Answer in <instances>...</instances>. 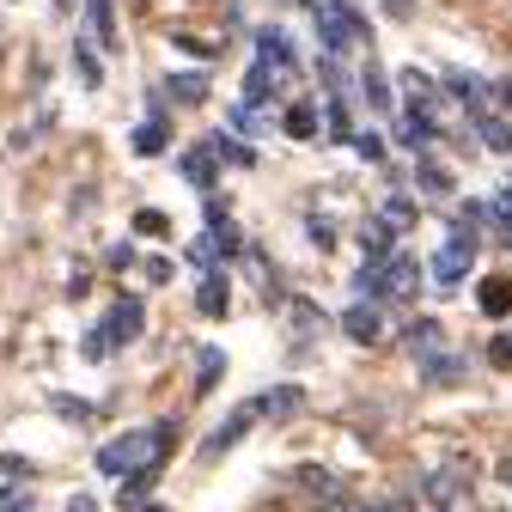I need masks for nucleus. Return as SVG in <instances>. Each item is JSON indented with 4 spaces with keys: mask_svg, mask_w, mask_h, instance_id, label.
I'll list each match as a JSON object with an SVG mask.
<instances>
[{
    "mask_svg": "<svg viewBox=\"0 0 512 512\" xmlns=\"http://www.w3.org/2000/svg\"><path fill=\"white\" fill-rule=\"evenodd\" d=\"M452 86L470 98V122H476V135H482L494 153H512V122H506V116H500V110H494V104H488V98H482L470 80H464V74H452Z\"/></svg>",
    "mask_w": 512,
    "mask_h": 512,
    "instance_id": "nucleus-4",
    "label": "nucleus"
},
{
    "mask_svg": "<svg viewBox=\"0 0 512 512\" xmlns=\"http://www.w3.org/2000/svg\"><path fill=\"white\" fill-rule=\"evenodd\" d=\"M141 512H165V506H141Z\"/></svg>",
    "mask_w": 512,
    "mask_h": 512,
    "instance_id": "nucleus-20",
    "label": "nucleus"
},
{
    "mask_svg": "<svg viewBox=\"0 0 512 512\" xmlns=\"http://www.w3.org/2000/svg\"><path fill=\"white\" fill-rule=\"evenodd\" d=\"M196 305H202L208 317H220V311H226V281H220V275H208V281H202V293H196Z\"/></svg>",
    "mask_w": 512,
    "mask_h": 512,
    "instance_id": "nucleus-11",
    "label": "nucleus"
},
{
    "mask_svg": "<svg viewBox=\"0 0 512 512\" xmlns=\"http://www.w3.org/2000/svg\"><path fill=\"white\" fill-rule=\"evenodd\" d=\"M421 488H427V506L433 512H476V464L470 458L439 464Z\"/></svg>",
    "mask_w": 512,
    "mask_h": 512,
    "instance_id": "nucleus-2",
    "label": "nucleus"
},
{
    "mask_svg": "<svg viewBox=\"0 0 512 512\" xmlns=\"http://www.w3.org/2000/svg\"><path fill=\"white\" fill-rule=\"evenodd\" d=\"M256 61H269V68H293V43L281 31H263V37H256Z\"/></svg>",
    "mask_w": 512,
    "mask_h": 512,
    "instance_id": "nucleus-9",
    "label": "nucleus"
},
{
    "mask_svg": "<svg viewBox=\"0 0 512 512\" xmlns=\"http://www.w3.org/2000/svg\"><path fill=\"white\" fill-rule=\"evenodd\" d=\"M171 92H177L183 104H202V92H208V80H202V74H183V80H171Z\"/></svg>",
    "mask_w": 512,
    "mask_h": 512,
    "instance_id": "nucleus-13",
    "label": "nucleus"
},
{
    "mask_svg": "<svg viewBox=\"0 0 512 512\" xmlns=\"http://www.w3.org/2000/svg\"><path fill=\"white\" fill-rule=\"evenodd\" d=\"M165 439H171V427H135V433H122V439H110L104 452H98V470L104 476H147L159 464V452H165Z\"/></svg>",
    "mask_w": 512,
    "mask_h": 512,
    "instance_id": "nucleus-1",
    "label": "nucleus"
},
{
    "mask_svg": "<svg viewBox=\"0 0 512 512\" xmlns=\"http://www.w3.org/2000/svg\"><path fill=\"white\" fill-rule=\"evenodd\" d=\"M342 330H348V336H354L360 348H372V342L384 336V317H378V305H366V299H360V305H348V317H342Z\"/></svg>",
    "mask_w": 512,
    "mask_h": 512,
    "instance_id": "nucleus-6",
    "label": "nucleus"
},
{
    "mask_svg": "<svg viewBox=\"0 0 512 512\" xmlns=\"http://www.w3.org/2000/svg\"><path fill=\"white\" fill-rule=\"evenodd\" d=\"M159 141H165V135H159V122H147V128H141V135H135V147H141V153H153Z\"/></svg>",
    "mask_w": 512,
    "mask_h": 512,
    "instance_id": "nucleus-17",
    "label": "nucleus"
},
{
    "mask_svg": "<svg viewBox=\"0 0 512 512\" xmlns=\"http://www.w3.org/2000/svg\"><path fill=\"white\" fill-rule=\"evenodd\" d=\"M317 31H324L330 49H348V43L366 37V25H360V13L348 7V0H324V7H317Z\"/></svg>",
    "mask_w": 512,
    "mask_h": 512,
    "instance_id": "nucleus-5",
    "label": "nucleus"
},
{
    "mask_svg": "<svg viewBox=\"0 0 512 512\" xmlns=\"http://www.w3.org/2000/svg\"><path fill=\"white\" fill-rule=\"evenodd\" d=\"M317 512H384V506H372V500H354V494H336V500H324Z\"/></svg>",
    "mask_w": 512,
    "mask_h": 512,
    "instance_id": "nucleus-14",
    "label": "nucleus"
},
{
    "mask_svg": "<svg viewBox=\"0 0 512 512\" xmlns=\"http://www.w3.org/2000/svg\"><path fill=\"white\" fill-rule=\"evenodd\" d=\"M293 482H299L305 494H317V500H336V494H342V482H336L330 470H317V464H299V470H293Z\"/></svg>",
    "mask_w": 512,
    "mask_h": 512,
    "instance_id": "nucleus-8",
    "label": "nucleus"
},
{
    "mask_svg": "<svg viewBox=\"0 0 512 512\" xmlns=\"http://www.w3.org/2000/svg\"><path fill=\"white\" fill-rule=\"evenodd\" d=\"M482 311H494V317H506L512 311V281H482Z\"/></svg>",
    "mask_w": 512,
    "mask_h": 512,
    "instance_id": "nucleus-10",
    "label": "nucleus"
},
{
    "mask_svg": "<svg viewBox=\"0 0 512 512\" xmlns=\"http://www.w3.org/2000/svg\"><path fill=\"white\" fill-rule=\"evenodd\" d=\"M256 415H263V397H256V403H244V409H238V415H232V421H226V427H220V433L208 439V445H202V452H208V458H220L226 445H238V439H244V427H250Z\"/></svg>",
    "mask_w": 512,
    "mask_h": 512,
    "instance_id": "nucleus-7",
    "label": "nucleus"
},
{
    "mask_svg": "<svg viewBox=\"0 0 512 512\" xmlns=\"http://www.w3.org/2000/svg\"><path fill=\"white\" fill-rule=\"evenodd\" d=\"M384 7H391V13H415V0H384Z\"/></svg>",
    "mask_w": 512,
    "mask_h": 512,
    "instance_id": "nucleus-19",
    "label": "nucleus"
},
{
    "mask_svg": "<svg viewBox=\"0 0 512 512\" xmlns=\"http://www.w3.org/2000/svg\"><path fill=\"white\" fill-rule=\"evenodd\" d=\"M214 378H220V348H202V384H196V391H208Z\"/></svg>",
    "mask_w": 512,
    "mask_h": 512,
    "instance_id": "nucleus-16",
    "label": "nucleus"
},
{
    "mask_svg": "<svg viewBox=\"0 0 512 512\" xmlns=\"http://www.w3.org/2000/svg\"><path fill=\"white\" fill-rule=\"evenodd\" d=\"M208 153H214V141H202L196 153H189V159H183V171H189V183H208V177H214V165H208Z\"/></svg>",
    "mask_w": 512,
    "mask_h": 512,
    "instance_id": "nucleus-12",
    "label": "nucleus"
},
{
    "mask_svg": "<svg viewBox=\"0 0 512 512\" xmlns=\"http://www.w3.org/2000/svg\"><path fill=\"white\" fill-rule=\"evenodd\" d=\"M427 512H433V506H427Z\"/></svg>",
    "mask_w": 512,
    "mask_h": 512,
    "instance_id": "nucleus-21",
    "label": "nucleus"
},
{
    "mask_svg": "<svg viewBox=\"0 0 512 512\" xmlns=\"http://www.w3.org/2000/svg\"><path fill=\"white\" fill-rule=\"evenodd\" d=\"M494 476H500V482H506V494H512V452H506V458L494 464Z\"/></svg>",
    "mask_w": 512,
    "mask_h": 512,
    "instance_id": "nucleus-18",
    "label": "nucleus"
},
{
    "mask_svg": "<svg viewBox=\"0 0 512 512\" xmlns=\"http://www.w3.org/2000/svg\"><path fill=\"white\" fill-rule=\"evenodd\" d=\"M311 128H317L311 104H293V116H287V135H311Z\"/></svg>",
    "mask_w": 512,
    "mask_h": 512,
    "instance_id": "nucleus-15",
    "label": "nucleus"
},
{
    "mask_svg": "<svg viewBox=\"0 0 512 512\" xmlns=\"http://www.w3.org/2000/svg\"><path fill=\"white\" fill-rule=\"evenodd\" d=\"M360 287H372V299H409L421 287V263L415 256H391L378 269H360Z\"/></svg>",
    "mask_w": 512,
    "mask_h": 512,
    "instance_id": "nucleus-3",
    "label": "nucleus"
}]
</instances>
